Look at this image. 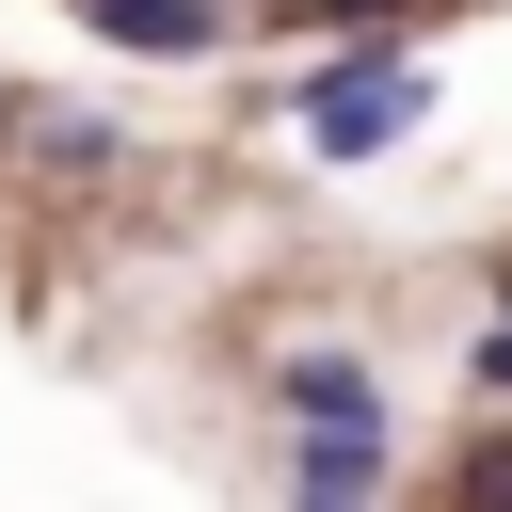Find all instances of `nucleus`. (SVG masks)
<instances>
[{
	"instance_id": "423d86ee",
	"label": "nucleus",
	"mask_w": 512,
	"mask_h": 512,
	"mask_svg": "<svg viewBox=\"0 0 512 512\" xmlns=\"http://www.w3.org/2000/svg\"><path fill=\"white\" fill-rule=\"evenodd\" d=\"M304 16H384V0H304Z\"/></svg>"
},
{
	"instance_id": "20e7f679",
	"label": "nucleus",
	"mask_w": 512,
	"mask_h": 512,
	"mask_svg": "<svg viewBox=\"0 0 512 512\" xmlns=\"http://www.w3.org/2000/svg\"><path fill=\"white\" fill-rule=\"evenodd\" d=\"M368 464H384V448H336V432H304V512H368Z\"/></svg>"
},
{
	"instance_id": "f03ea898",
	"label": "nucleus",
	"mask_w": 512,
	"mask_h": 512,
	"mask_svg": "<svg viewBox=\"0 0 512 512\" xmlns=\"http://www.w3.org/2000/svg\"><path fill=\"white\" fill-rule=\"evenodd\" d=\"M288 400H304V432H336V448H384V384H368V368H336V352H320V368H288Z\"/></svg>"
},
{
	"instance_id": "f257e3e1",
	"label": "nucleus",
	"mask_w": 512,
	"mask_h": 512,
	"mask_svg": "<svg viewBox=\"0 0 512 512\" xmlns=\"http://www.w3.org/2000/svg\"><path fill=\"white\" fill-rule=\"evenodd\" d=\"M416 128V64H336L320 96H304V144L320 160H368V144H400Z\"/></svg>"
},
{
	"instance_id": "7ed1b4c3",
	"label": "nucleus",
	"mask_w": 512,
	"mask_h": 512,
	"mask_svg": "<svg viewBox=\"0 0 512 512\" xmlns=\"http://www.w3.org/2000/svg\"><path fill=\"white\" fill-rule=\"evenodd\" d=\"M96 32H112V48H208L224 16H208V0H96Z\"/></svg>"
},
{
	"instance_id": "39448f33",
	"label": "nucleus",
	"mask_w": 512,
	"mask_h": 512,
	"mask_svg": "<svg viewBox=\"0 0 512 512\" xmlns=\"http://www.w3.org/2000/svg\"><path fill=\"white\" fill-rule=\"evenodd\" d=\"M464 512H512V432H496V448L464 464Z\"/></svg>"
}]
</instances>
